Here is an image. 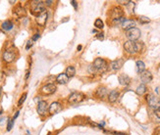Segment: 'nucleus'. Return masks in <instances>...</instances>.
Here are the masks:
<instances>
[{"instance_id": "1", "label": "nucleus", "mask_w": 160, "mask_h": 135, "mask_svg": "<svg viewBox=\"0 0 160 135\" xmlns=\"http://www.w3.org/2000/svg\"><path fill=\"white\" fill-rule=\"evenodd\" d=\"M108 68V64L107 62L103 60L101 58H97L95 59L93 64L88 68V70L91 72H99V74H102V72H105Z\"/></svg>"}, {"instance_id": "2", "label": "nucleus", "mask_w": 160, "mask_h": 135, "mask_svg": "<svg viewBox=\"0 0 160 135\" xmlns=\"http://www.w3.org/2000/svg\"><path fill=\"white\" fill-rule=\"evenodd\" d=\"M16 58H17V51H16V49L14 47L7 48V49L3 52V54H2V59H3V61L7 64L13 63V62L16 60Z\"/></svg>"}, {"instance_id": "3", "label": "nucleus", "mask_w": 160, "mask_h": 135, "mask_svg": "<svg viewBox=\"0 0 160 135\" xmlns=\"http://www.w3.org/2000/svg\"><path fill=\"white\" fill-rule=\"evenodd\" d=\"M29 8H31V14L37 16L45 11V4L43 1H39V0H37V1H31Z\"/></svg>"}, {"instance_id": "4", "label": "nucleus", "mask_w": 160, "mask_h": 135, "mask_svg": "<svg viewBox=\"0 0 160 135\" xmlns=\"http://www.w3.org/2000/svg\"><path fill=\"white\" fill-rule=\"evenodd\" d=\"M126 36L128 37L129 41H133L134 42V41L138 40L139 38V36H141V31L139 29H137V27H134V29H131L126 31Z\"/></svg>"}, {"instance_id": "5", "label": "nucleus", "mask_w": 160, "mask_h": 135, "mask_svg": "<svg viewBox=\"0 0 160 135\" xmlns=\"http://www.w3.org/2000/svg\"><path fill=\"white\" fill-rule=\"evenodd\" d=\"M84 99V95L83 93L74 92L69 96L68 101H69V103H71V104H78V103H81Z\"/></svg>"}, {"instance_id": "6", "label": "nucleus", "mask_w": 160, "mask_h": 135, "mask_svg": "<svg viewBox=\"0 0 160 135\" xmlns=\"http://www.w3.org/2000/svg\"><path fill=\"white\" fill-rule=\"evenodd\" d=\"M56 86L55 84L53 83H48L43 85L42 88H40V93L43 95H51L53 94L54 92L56 91Z\"/></svg>"}, {"instance_id": "7", "label": "nucleus", "mask_w": 160, "mask_h": 135, "mask_svg": "<svg viewBox=\"0 0 160 135\" xmlns=\"http://www.w3.org/2000/svg\"><path fill=\"white\" fill-rule=\"evenodd\" d=\"M38 115L39 116H44L48 111V105H47L46 101H39L37 104V108H36Z\"/></svg>"}, {"instance_id": "8", "label": "nucleus", "mask_w": 160, "mask_h": 135, "mask_svg": "<svg viewBox=\"0 0 160 135\" xmlns=\"http://www.w3.org/2000/svg\"><path fill=\"white\" fill-rule=\"evenodd\" d=\"M47 17H48V15H47L46 11H44V12H42V14L37 15V16H36V18H35L36 24H37L38 26H40V27H44L45 24H46Z\"/></svg>"}, {"instance_id": "9", "label": "nucleus", "mask_w": 160, "mask_h": 135, "mask_svg": "<svg viewBox=\"0 0 160 135\" xmlns=\"http://www.w3.org/2000/svg\"><path fill=\"white\" fill-rule=\"evenodd\" d=\"M123 14H124V12H123V10L120 8V7H114V8L111 10L110 16H111L112 19L115 21V20L123 18Z\"/></svg>"}, {"instance_id": "10", "label": "nucleus", "mask_w": 160, "mask_h": 135, "mask_svg": "<svg viewBox=\"0 0 160 135\" xmlns=\"http://www.w3.org/2000/svg\"><path fill=\"white\" fill-rule=\"evenodd\" d=\"M146 101H147L148 105H149L151 108H157V106H158V103H159L158 98H157L155 95L151 94V93L146 96Z\"/></svg>"}, {"instance_id": "11", "label": "nucleus", "mask_w": 160, "mask_h": 135, "mask_svg": "<svg viewBox=\"0 0 160 135\" xmlns=\"http://www.w3.org/2000/svg\"><path fill=\"white\" fill-rule=\"evenodd\" d=\"M124 49L126 50L128 54H136L137 53V50H136V46H135V42L133 41H127L125 42L124 44Z\"/></svg>"}, {"instance_id": "12", "label": "nucleus", "mask_w": 160, "mask_h": 135, "mask_svg": "<svg viewBox=\"0 0 160 135\" xmlns=\"http://www.w3.org/2000/svg\"><path fill=\"white\" fill-rule=\"evenodd\" d=\"M13 15H14L15 17L19 18V19H22V18H24L25 16L27 15V11L25 10L21 5H19V6L15 7L14 11H13Z\"/></svg>"}, {"instance_id": "13", "label": "nucleus", "mask_w": 160, "mask_h": 135, "mask_svg": "<svg viewBox=\"0 0 160 135\" xmlns=\"http://www.w3.org/2000/svg\"><path fill=\"white\" fill-rule=\"evenodd\" d=\"M141 79L143 83H149L152 80V74L149 70H145L141 74Z\"/></svg>"}, {"instance_id": "14", "label": "nucleus", "mask_w": 160, "mask_h": 135, "mask_svg": "<svg viewBox=\"0 0 160 135\" xmlns=\"http://www.w3.org/2000/svg\"><path fill=\"white\" fill-rule=\"evenodd\" d=\"M60 110H61V105H60V103H58V102H53L48 107V112H49L50 115L57 114Z\"/></svg>"}, {"instance_id": "15", "label": "nucleus", "mask_w": 160, "mask_h": 135, "mask_svg": "<svg viewBox=\"0 0 160 135\" xmlns=\"http://www.w3.org/2000/svg\"><path fill=\"white\" fill-rule=\"evenodd\" d=\"M121 26H122L123 29H125V31H129V29H134V27H136V22L133 20H125L124 22L121 24Z\"/></svg>"}, {"instance_id": "16", "label": "nucleus", "mask_w": 160, "mask_h": 135, "mask_svg": "<svg viewBox=\"0 0 160 135\" xmlns=\"http://www.w3.org/2000/svg\"><path fill=\"white\" fill-rule=\"evenodd\" d=\"M119 82H120L121 85L123 86H127L130 84V82H131V78L129 77V75L123 74H120L119 75Z\"/></svg>"}, {"instance_id": "17", "label": "nucleus", "mask_w": 160, "mask_h": 135, "mask_svg": "<svg viewBox=\"0 0 160 135\" xmlns=\"http://www.w3.org/2000/svg\"><path fill=\"white\" fill-rule=\"evenodd\" d=\"M123 64H124V60L123 59H117V60L113 61L111 63V68L113 70H118L122 68Z\"/></svg>"}, {"instance_id": "18", "label": "nucleus", "mask_w": 160, "mask_h": 135, "mask_svg": "<svg viewBox=\"0 0 160 135\" xmlns=\"http://www.w3.org/2000/svg\"><path fill=\"white\" fill-rule=\"evenodd\" d=\"M1 27H2V29H3V31H11V29H13V27H14V24H13L12 21L7 20V21H5V22L2 23Z\"/></svg>"}, {"instance_id": "19", "label": "nucleus", "mask_w": 160, "mask_h": 135, "mask_svg": "<svg viewBox=\"0 0 160 135\" xmlns=\"http://www.w3.org/2000/svg\"><path fill=\"white\" fill-rule=\"evenodd\" d=\"M56 81L58 82L59 84H66L68 81H69V77H68L65 74H60L59 75H57Z\"/></svg>"}, {"instance_id": "20", "label": "nucleus", "mask_w": 160, "mask_h": 135, "mask_svg": "<svg viewBox=\"0 0 160 135\" xmlns=\"http://www.w3.org/2000/svg\"><path fill=\"white\" fill-rule=\"evenodd\" d=\"M95 95H96L98 98H100V99H103L107 95V89L105 87H98L96 92H95Z\"/></svg>"}, {"instance_id": "21", "label": "nucleus", "mask_w": 160, "mask_h": 135, "mask_svg": "<svg viewBox=\"0 0 160 135\" xmlns=\"http://www.w3.org/2000/svg\"><path fill=\"white\" fill-rule=\"evenodd\" d=\"M118 97H119V92L117 90H113V91H111L110 94L108 95V100H109V102H111V103H115L117 101Z\"/></svg>"}, {"instance_id": "22", "label": "nucleus", "mask_w": 160, "mask_h": 135, "mask_svg": "<svg viewBox=\"0 0 160 135\" xmlns=\"http://www.w3.org/2000/svg\"><path fill=\"white\" fill-rule=\"evenodd\" d=\"M75 74H76V68H75L74 67H68L67 68H66V70H65V74L67 75L68 77H72V76H74Z\"/></svg>"}, {"instance_id": "23", "label": "nucleus", "mask_w": 160, "mask_h": 135, "mask_svg": "<svg viewBox=\"0 0 160 135\" xmlns=\"http://www.w3.org/2000/svg\"><path fill=\"white\" fill-rule=\"evenodd\" d=\"M137 70H138L139 74H141V72L145 70V65L143 61L137 62Z\"/></svg>"}, {"instance_id": "24", "label": "nucleus", "mask_w": 160, "mask_h": 135, "mask_svg": "<svg viewBox=\"0 0 160 135\" xmlns=\"http://www.w3.org/2000/svg\"><path fill=\"white\" fill-rule=\"evenodd\" d=\"M135 46H136L137 52H143V49H145V44L141 41H136L135 42Z\"/></svg>"}, {"instance_id": "25", "label": "nucleus", "mask_w": 160, "mask_h": 135, "mask_svg": "<svg viewBox=\"0 0 160 135\" xmlns=\"http://www.w3.org/2000/svg\"><path fill=\"white\" fill-rule=\"evenodd\" d=\"M145 92H146V86L145 84H141V85L138 86V88H137V93H138L139 95H143Z\"/></svg>"}, {"instance_id": "26", "label": "nucleus", "mask_w": 160, "mask_h": 135, "mask_svg": "<svg viewBox=\"0 0 160 135\" xmlns=\"http://www.w3.org/2000/svg\"><path fill=\"white\" fill-rule=\"evenodd\" d=\"M27 96H28V93H24L22 96H21V98L19 99V101H18V106L19 107H21L23 104H24V102L26 101V99H27Z\"/></svg>"}, {"instance_id": "27", "label": "nucleus", "mask_w": 160, "mask_h": 135, "mask_svg": "<svg viewBox=\"0 0 160 135\" xmlns=\"http://www.w3.org/2000/svg\"><path fill=\"white\" fill-rule=\"evenodd\" d=\"M94 27H97V29H102V27H103V22L100 19H97L94 22Z\"/></svg>"}, {"instance_id": "28", "label": "nucleus", "mask_w": 160, "mask_h": 135, "mask_svg": "<svg viewBox=\"0 0 160 135\" xmlns=\"http://www.w3.org/2000/svg\"><path fill=\"white\" fill-rule=\"evenodd\" d=\"M13 124H14V120H13V118H10L7 122V131H10V130L13 128Z\"/></svg>"}, {"instance_id": "29", "label": "nucleus", "mask_w": 160, "mask_h": 135, "mask_svg": "<svg viewBox=\"0 0 160 135\" xmlns=\"http://www.w3.org/2000/svg\"><path fill=\"white\" fill-rule=\"evenodd\" d=\"M139 22H141V24H147V23L150 22V20L146 17H141L139 18Z\"/></svg>"}, {"instance_id": "30", "label": "nucleus", "mask_w": 160, "mask_h": 135, "mask_svg": "<svg viewBox=\"0 0 160 135\" xmlns=\"http://www.w3.org/2000/svg\"><path fill=\"white\" fill-rule=\"evenodd\" d=\"M33 41L31 40V39H29V40L28 41V42H27V45H26V50H29V48H31V46H33Z\"/></svg>"}, {"instance_id": "31", "label": "nucleus", "mask_w": 160, "mask_h": 135, "mask_svg": "<svg viewBox=\"0 0 160 135\" xmlns=\"http://www.w3.org/2000/svg\"><path fill=\"white\" fill-rule=\"evenodd\" d=\"M118 3L122 4V5H127V4L131 3V1H129V0H118Z\"/></svg>"}, {"instance_id": "32", "label": "nucleus", "mask_w": 160, "mask_h": 135, "mask_svg": "<svg viewBox=\"0 0 160 135\" xmlns=\"http://www.w3.org/2000/svg\"><path fill=\"white\" fill-rule=\"evenodd\" d=\"M155 116L158 118H160V107H157V108L155 109Z\"/></svg>"}, {"instance_id": "33", "label": "nucleus", "mask_w": 160, "mask_h": 135, "mask_svg": "<svg viewBox=\"0 0 160 135\" xmlns=\"http://www.w3.org/2000/svg\"><path fill=\"white\" fill-rule=\"evenodd\" d=\"M39 36H40V35H39V33H35V35H33V37H31V40H33V42H35V41H36V40L38 39V38H39Z\"/></svg>"}, {"instance_id": "34", "label": "nucleus", "mask_w": 160, "mask_h": 135, "mask_svg": "<svg viewBox=\"0 0 160 135\" xmlns=\"http://www.w3.org/2000/svg\"><path fill=\"white\" fill-rule=\"evenodd\" d=\"M153 135H160V127H156L153 132Z\"/></svg>"}, {"instance_id": "35", "label": "nucleus", "mask_w": 160, "mask_h": 135, "mask_svg": "<svg viewBox=\"0 0 160 135\" xmlns=\"http://www.w3.org/2000/svg\"><path fill=\"white\" fill-rule=\"evenodd\" d=\"M19 115H20V112L18 111V112H16L15 113V115H14V116H13V120H16V118H18V116H19Z\"/></svg>"}, {"instance_id": "36", "label": "nucleus", "mask_w": 160, "mask_h": 135, "mask_svg": "<svg viewBox=\"0 0 160 135\" xmlns=\"http://www.w3.org/2000/svg\"><path fill=\"white\" fill-rule=\"evenodd\" d=\"M52 3H53L52 1H44V4H46V5H51Z\"/></svg>"}, {"instance_id": "37", "label": "nucleus", "mask_w": 160, "mask_h": 135, "mask_svg": "<svg viewBox=\"0 0 160 135\" xmlns=\"http://www.w3.org/2000/svg\"><path fill=\"white\" fill-rule=\"evenodd\" d=\"M97 38H100V39H103V33H99V35H97Z\"/></svg>"}, {"instance_id": "38", "label": "nucleus", "mask_w": 160, "mask_h": 135, "mask_svg": "<svg viewBox=\"0 0 160 135\" xmlns=\"http://www.w3.org/2000/svg\"><path fill=\"white\" fill-rule=\"evenodd\" d=\"M29 70H28V72H27V74H26V77H25V78L28 79V78H29Z\"/></svg>"}, {"instance_id": "39", "label": "nucleus", "mask_w": 160, "mask_h": 135, "mask_svg": "<svg viewBox=\"0 0 160 135\" xmlns=\"http://www.w3.org/2000/svg\"><path fill=\"white\" fill-rule=\"evenodd\" d=\"M72 4H73V5H74V6L77 8V4H76V2H75V1H72Z\"/></svg>"}, {"instance_id": "40", "label": "nucleus", "mask_w": 160, "mask_h": 135, "mask_svg": "<svg viewBox=\"0 0 160 135\" xmlns=\"http://www.w3.org/2000/svg\"><path fill=\"white\" fill-rule=\"evenodd\" d=\"M78 49H79V50L82 49V46H81V45H79V46H78Z\"/></svg>"}]
</instances>
